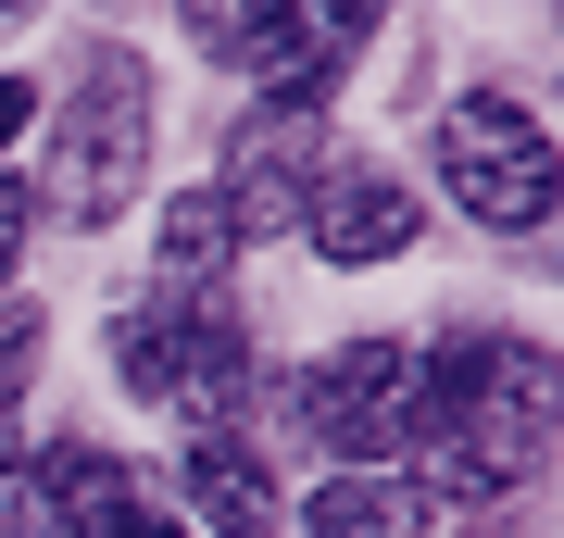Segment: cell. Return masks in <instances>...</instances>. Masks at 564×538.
Masks as SVG:
<instances>
[{
	"instance_id": "6da1fadb",
	"label": "cell",
	"mask_w": 564,
	"mask_h": 538,
	"mask_svg": "<svg viewBox=\"0 0 564 538\" xmlns=\"http://www.w3.org/2000/svg\"><path fill=\"white\" fill-rule=\"evenodd\" d=\"M414 439L426 501H502L552 451V351L527 339H440L414 363Z\"/></svg>"
},
{
	"instance_id": "7a4b0ae2",
	"label": "cell",
	"mask_w": 564,
	"mask_h": 538,
	"mask_svg": "<svg viewBox=\"0 0 564 538\" xmlns=\"http://www.w3.org/2000/svg\"><path fill=\"white\" fill-rule=\"evenodd\" d=\"M151 176V76L139 51H88V76L63 88V151H51V188L76 226H113Z\"/></svg>"
},
{
	"instance_id": "3957f363",
	"label": "cell",
	"mask_w": 564,
	"mask_h": 538,
	"mask_svg": "<svg viewBox=\"0 0 564 538\" xmlns=\"http://www.w3.org/2000/svg\"><path fill=\"white\" fill-rule=\"evenodd\" d=\"M113 376L139 400H163V414H188V426H226L251 400V339H239L226 300H151V314L113 326Z\"/></svg>"
},
{
	"instance_id": "277c9868",
	"label": "cell",
	"mask_w": 564,
	"mask_h": 538,
	"mask_svg": "<svg viewBox=\"0 0 564 538\" xmlns=\"http://www.w3.org/2000/svg\"><path fill=\"white\" fill-rule=\"evenodd\" d=\"M440 176H452V200L477 226H540L552 213V188H564V151H552V125L527 113V100H502V88H464L452 113H440Z\"/></svg>"
},
{
	"instance_id": "5b68a950",
	"label": "cell",
	"mask_w": 564,
	"mask_h": 538,
	"mask_svg": "<svg viewBox=\"0 0 564 538\" xmlns=\"http://www.w3.org/2000/svg\"><path fill=\"white\" fill-rule=\"evenodd\" d=\"M302 426L339 463H389L414 439V351L402 339H351V351H326L314 376H302Z\"/></svg>"
},
{
	"instance_id": "8992f818",
	"label": "cell",
	"mask_w": 564,
	"mask_h": 538,
	"mask_svg": "<svg viewBox=\"0 0 564 538\" xmlns=\"http://www.w3.org/2000/svg\"><path fill=\"white\" fill-rule=\"evenodd\" d=\"M176 13H188V39H202L214 63H239L276 113H314V100H326V63H339V51L314 39L302 0H176Z\"/></svg>"
},
{
	"instance_id": "52a82bcc",
	"label": "cell",
	"mask_w": 564,
	"mask_h": 538,
	"mask_svg": "<svg viewBox=\"0 0 564 538\" xmlns=\"http://www.w3.org/2000/svg\"><path fill=\"white\" fill-rule=\"evenodd\" d=\"M302 226H314V251L326 263H389V251H414V188L402 176H377V163H314V188H302Z\"/></svg>"
},
{
	"instance_id": "ba28073f",
	"label": "cell",
	"mask_w": 564,
	"mask_h": 538,
	"mask_svg": "<svg viewBox=\"0 0 564 538\" xmlns=\"http://www.w3.org/2000/svg\"><path fill=\"white\" fill-rule=\"evenodd\" d=\"M176 488H188V514H202L214 538H276V476H263V451L239 439V426H188Z\"/></svg>"
},
{
	"instance_id": "9c48e42d",
	"label": "cell",
	"mask_w": 564,
	"mask_h": 538,
	"mask_svg": "<svg viewBox=\"0 0 564 538\" xmlns=\"http://www.w3.org/2000/svg\"><path fill=\"white\" fill-rule=\"evenodd\" d=\"M226 263H239V213H226V188H176V200H163V239H151V288H163V300H214Z\"/></svg>"
},
{
	"instance_id": "30bf717a",
	"label": "cell",
	"mask_w": 564,
	"mask_h": 538,
	"mask_svg": "<svg viewBox=\"0 0 564 538\" xmlns=\"http://www.w3.org/2000/svg\"><path fill=\"white\" fill-rule=\"evenodd\" d=\"M302 188H314V125H302V113L251 125L239 163H226V213H239V239H251V226H289V213H302Z\"/></svg>"
},
{
	"instance_id": "8fae6325",
	"label": "cell",
	"mask_w": 564,
	"mask_h": 538,
	"mask_svg": "<svg viewBox=\"0 0 564 538\" xmlns=\"http://www.w3.org/2000/svg\"><path fill=\"white\" fill-rule=\"evenodd\" d=\"M302 538H426V488L389 463H339V488L302 501Z\"/></svg>"
},
{
	"instance_id": "7c38bea8",
	"label": "cell",
	"mask_w": 564,
	"mask_h": 538,
	"mask_svg": "<svg viewBox=\"0 0 564 538\" xmlns=\"http://www.w3.org/2000/svg\"><path fill=\"white\" fill-rule=\"evenodd\" d=\"M0 538H63V514H51V463H39V451L0 463Z\"/></svg>"
},
{
	"instance_id": "4fadbf2b",
	"label": "cell",
	"mask_w": 564,
	"mask_h": 538,
	"mask_svg": "<svg viewBox=\"0 0 564 538\" xmlns=\"http://www.w3.org/2000/svg\"><path fill=\"white\" fill-rule=\"evenodd\" d=\"M302 13H314V39L339 51V39H377V13H389V0H302Z\"/></svg>"
},
{
	"instance_id": "5bb4252c",
	"label": "cell",
	"mask_w": 564,
	"mask_h": 538,
	"mask_svg": "<svg viewBox=\"0 0 564 538\" xmlns=\"http://www.w3.org/2000/svg\"><path fill=\"white\" fill-rule=\"evenodd\" d=\"M25 113H39V88H25V76H0V151L25 139Z\"/></svg>"
},
{
	"instance_id": "9a60e30c",
	"label": "cell",
	"mask_w": 564,
	"mask_h": 538,
	"mask_svg": "<svg viewBox=\"0 0 564 538\" xmlns=\"http://www.w3.org/2000/svg\"><path fill=\"white\" fill-rule=\"evenodd\" d=\"M13 251H25V200L0 188V288H13Z\"/></svg>"
},
{
	"instance_id": "2e32d148",
	"label": "cell",
	"mask_w": 564,
	"mask_h": 538,
	"mask_svg": "<svg viewBox=\"0 0 564 538\" xmlns=\"http://www.w3.org/2000/svg\"><path fill=\"white\" fill-rule=\"evenodd\" d=\"M25 13H39V0H0V25H25Z\"/></svg>"
}]
</instances>
